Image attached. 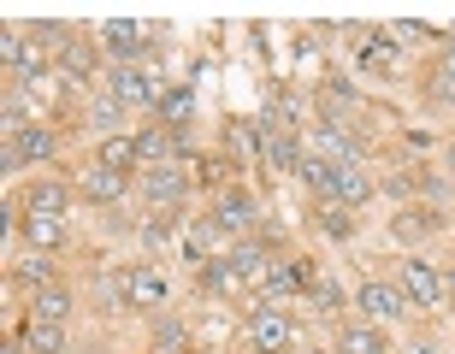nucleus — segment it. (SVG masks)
<instances>
[{
    "mask_svg": "<svg viewBox=\"0 0 455 354\" xmlns=\"http://www.w3.org/2000/svg\"><path fill=\"white\" fill-rule=\"evenodd\" d=\"M243 342H249L254 354H290L296 325H290V313H278V307H254L249 325H243Z\"/></svg>",
    "mask_w": 455,
    "mask_h": 354,
    "instance_id": "1",
    "label": "nucleus"
},
{
    "mask_svg": "<svg viewBox=\"0 0 455 354\" xmlns=\"http://www.w3.org/2000/svg\"><path fill=\"white\" fill-rule=\"evenodd\" d=\"M396 284H403V295L414 307H438L443 302V271L432 266V260H420V254H408L403 266H396Z\"/></svg>",
    "mask_w": 455,
    "mask_h": 354,
    "instance_id": "2",
    "label": "nucleus"
},
{
    "mask_svg": "<svg viewBox=\"0 0 455 354\" xmlns=\"http://www.w3.org/2000/svg\"><path fill=\"white\" fill-rule=\"evenodd\" d=\"M254 219H260V201H254L249 189H231V195H220V201H213V224H220V231H231L236 242L254 231Z\"/></svg>",
    "mask_w": 455,
    "mask_h": 354,
    "instance_id": "3",
    "label": "nucleus"
},
{
    "mask_svg": "<svg viewBox=\"0 0 455 354\" xmlns=\"http://www.w3.org/2000/svg\"><path fill=\"white\" fill-rule=\"evenodd\" d=\"M107 95H113L118 106H160V89H154L136 66H113L107 71Z\"/></svg>",
    "mask_w": 455,
    "mask_h": 354,
    "instance_id": "4",
    "label": "nucleus"
},
{
    "mask_svg": "<svg viewBox=\"0 0 455 354\" xmlns=\"http://www.w3.org/2000/svg\"><path fill=\"white\" fill-rule=\"evenodd\" d=\"M355 307H361L367 319L390 325V319H403L408 295H403V284H361V295H355Z\"/></svg>",
    "mask_w": 455,
    "mask_h": 354,
    "instance_id": "5",
    "label": "nucleus"
},
{
    "mask_svg": "<svg viewBox=\"0 0 455 354\" xmlns=\"http://www.w3.org/2000/svg\"><path fill=\"white\" fill-rule=\"evenodd\" d=\"M24 242H30L36 254H66V248H71V231H66V219L30 213V219H24Z\"/></svg>",
    "mask_w": 455,
    "mask_h": 354,
    "instance_id": "6",
    "label": "nucleus"
},
{
    "mask_svg": "<svg viewBox=\"0 0 455 354\" xmlns=\"http://www.w3.org/2000/svg\"><path fill=\"white\" fill-rule=\"evenodd\" d=\"M225 260H231V266L243 271V284H267V278H272V254L260 248L254 236H243V242H231V248H225Z\"/></svg>",
    "mask_w": 455,
    "mask_h": 354,
    "instance_id": "7",
    "label": "nucleus"
},
{
    "mask_svg": "<svg viewBox=\"0 0 455 354\" xmlns=\"http://www.w3.org/2000/svg\"><path fill=\"white\" fill-rule=\"evenodd\" d=\"M48 153H53V130H42V124H24V130L6 142V160H0V166L12 171L18 160H48Z\"/></svg>",
    "mask_w": 455,
    "mask_h": 354,
    "instance_id": "8",
    "label": "nucleus"
},
{
    "mask_svg": "<svg viewBox=\"0 0 455 354\" xmlns=\"http://www.w3.org/2000/svg\"><path fill=\"white\" fill-rule=\"evenodd\" d=\"M142 195H148L154 207H172V201H184V195H189V177L178 166H154L148 177H142Z\"/></svg>",
    "mask_w": 455,
    "mask_h": 354,
    "instance_id": "9",
    "label": "nucleus"
},
{
    "mask_svg": "<svg viewBox=\"0 0 455 354\" xmlns=\"http://www.w3.org/2000/svg\"><path fill=\"white\" fill-rule=\"evenodd\" d=\"M202 295L231 302V295H249V284H243V271H236L231 260H207V266H202Z\"/></svg>",
    "mask_w": 455,
    "mask_h": 354,
    "instance_id": "10",
    "label": "nucleus"
},
{
    "mask_svg": "<svg viewBox=\"0 0 455 354\" xmlns=\"http://www.w3.org/2000/svg\"><path fill=\"white\" fill-rule=\"evenodd\" d=\"M166 278H160V271L154 266H136L131 271V307H142V313H160V307H166Z\"/></svg>",
    "mask_w": 455,
    "mask_h": 354,
    "instance_id": "11",
    "label": "nucleus"
},
{
    "mask_svg": "<svg viewBox=\"0 0 455 354\" xmlns=\"http://www.w3.org/2000/svg\"><path fill=\"white\" fill-rule=\"evenodd\" d=\"M118 195H124V171H113V166H95L84 171V201H95V207H113Z\"/></svg>",
    "mask_w": 455,
    "mask_h": 354,
    "instance_id": "12",
    "label": "nucleus"
},
{
    "mask_svg": "<svg viewBox=\"0 0 455 354\" xmlns=\"http://www.w3.org/2000/svg\"><path fill=\"white\" fill-rule=\"evenodd\" d=\"M30 319H36V325H66V319H71V289H66V284H48V289H36V302H30Z\"/></svg>",
    "mask_w": 455,
    "mask_h": 354,
    "instance_id": "13",
    "label": "nucleus"
},
{
    "mask_svg": "<svg viewBox=\"0 0 455 354\" xmlns=\"http://www.w3.org/2000/svg\"><path fill=\"white\" fill-rule=\"evenodd\" d=\"M0 53H6V66H12L24 83H48V77H42V59H36V48H30V42H18L12 30L0 35Z\"/></svg>",
    "mask_w": 455,
    "mask_h": 354,
    "instance_id": "14",
    "label": "nucleus"
},
{
    "mask_svg": "<svg viewBox=\"0 0 455 354\" xmlns=\"http://www.w3.org/2000/svg\"><path fill=\"white\" fill-rule=\"evenodd\" d=\"M302 184L314 189L320 201H338V166L320 160V153H307V160H302Z\"/></svg>",
    "mask_w": 455,
    "mask_h": 354,
    "instance_id": "15",
    "label": "nucleus"
},
{
    "mask_svg": "<svg viewBox=\"0 0 455 354\" xmlns=\"http://www.w3.org/2000/svg\"><path fill=\"white\" fill-rule=\"evenodd\" d=\"M343 354H390V342H385V331L379 325H343Z\"/></svg>",
    "mask_w": 455,
    "mask_h": 354,
    "instance_id": "16",
    "label": "nucleus"
},
{
    "mask_svg": "<svg viewBox=\"0 0 455 354\" xmlns=\"http://www.w3.org/2000/svg\"><path fill=\"white\" fill-rule=\"evenodd\" d=\"M267 153H272V166H278V171H302V160H307L302 142H296L290 130H272L267 136Z\"/></svg>",
    "mask_w": 455,
    "mask_h": 354,
    "instance_id": "17",
    "label": "nucleus"
},
{
    "mask_svg": "<svg viewBox=\"0 0 455 354\" xmlns=\"http://www.w3.org/2000/svg\"><path fill=\"white\" fill-rule=\"evenodd\" d=\"M367 201H372V184L355 166H338V207H349V213H355V207H367Z\"/></svg>",
    "mask_w": 455,
    "mask_h": 354,
    "instance_id": "18",
    "label": "nucleus"
},
{
    "mask_svg": "<svg viewBox=\"0 0 455 354\" xmlns=\"http://www.w3.org/2000/svg\"><path fill=\"white\" fill-rule=\"evenodd\" d=\"M136 160H142V166H172V136L166 130H142L136 136Z\"/></svg>",
    "mask_w": 455,
    "mask_h": 354,
    "instance_id": "19",
    "label": "nucleus"
},
{
    "mask_svg": "<svg viewBox=\"0 0 455 354\" xmlns=\"http://www.w3.org/2000/svg\"><path fill=\"white\" fill-rule=\"evenodd\" d=\"M24 349H30V354H60V349H66V325H36V319H30V331H24Z\"/></svg>",
    "mask_w": 455,
    "mask_h": 354,
    "instance_id": "20",
    "label": "nucleus"
},
{
    "mask_svg": "<svg viewBox=\"0 0 455 354\" xmlns=\"http://www.w3.org/2000/svg\"><path fill=\"white\" fill-rule=\"evenodd\" d=\"M24 201H30V213H48V219H66V189H60V184H36L30 195H24Z\"/></svg>",
    "mask_w": 455,
    "mask_h": 354,
    "instance_id": "21",
    "label": "nucleus"
},
{
    "mask_svg": "<svg viewBox=\"0 0 455 354\" xmlns=\"http://www.w3.org/2000/svg\"><path fill=\"white\" fill-rule=\"evenodd\" d=\"M101 166H113V171H124V166H136V136H107L101 142V153H95Z\"/></svg>",
    "mask_w": 455,
    "mask_h": 354,
    "instance_id": "22",
    "label": "nucleus"
},
{
    "mask_svg": "<svg viewBox=\"0 0 455 354\" xmlns=\"http://www.w3.org/2000/svg\"><path fill=\"white\" fill-rule=\"evenodd\" d=\"M0 106H6L0 118H6V142H12V136L24 130V124H30V95H18V89H6V101H0Z\"/></svg>",
    "mask_w": 455,
    "mask_h": 354,
    "instance_id": "23",
    "label": "nucleus"
},
{
    "mask_svg": "<svg viewBox=\"0 0 455 354\" xmlns=\"http://www.w3.org/2000/svg\"><path fill=\"white\" fill-rule=\"evenodd\" d=\"M60 71H71V77H95V53L77 48V42H66V53H60Z\"/></svg>",
    "mask_w": 455,
    "mask_h": 354,
    "instance_id": "24",
    "label": "nucleus"
},
{
    "mask_svg": "<svg viewBox=\"0 0 455 354\" xmlns=\"http://www.w3.org/2000/svg\"><path fill=\"white\" fill-rule=\"evenodd\" d=\"M225 142H231L236 160H254V153H260V130H249V124H231V130H225Z\"/></svg>",
    "mask_w": 455,
    "mask_h": 354,
    "instance_id": "25",
    "label": "nucleus"
},
{
    "mask_svg": "<svg viewBox=\"0 0 455 354\" xmlns=\"http://www.w3.org/2000/svg\"><path fill=\"white\" fill-rule=\"evenodd\" d=\"M154 342H160V354L184 349V325H178V319H154Z\"/></svg>",
    "mask_w": 455,
    "mask_h": 354,
    "instance_id": "26",
    "label": "nucleus"
},
{
    "mask_svg": "<svg viewBox=\"0 0 455 354\" xmlns=\"http://www.w3.org/2000/svg\"><path fill=\"white\" fill-rule=\"evenodd\" d=\"M18 278H24V284H42V289H48V254H30V260H18Z\"/></svg>",
    "mask_w": 455,
    "mask_h": 354,
    "instance_id": "27",
    "label": "nucleus"
},
{
    "mask_svg": "<svg viewBox=\"0 0 455 354\" xmlns=\"http://www.w3.org/2000/svg\"><path fill=\"white\" fill-rule=\"evenodd\" d=\"M361 66H367L372 77H385V71H390V42H372V48L361 53Z\"/></svg>",
    "mask_w": 455,
    "mask_h": 354,
    "instance_id": "28",
    "label": "nucleus"
},
{
    "mask_svg": "<svg viewBox=\"0 0 455 354\" xmlns=\"http://www.w3.org/2000/svg\"><path fill=\"white\" fill-rule=\"evenodd\" d=\"M189 106H196V95H189V89H172V95H166V106H160V113H166L172 124H178V118H189Z\"/></svg>",
    "mask_w": 455,
    "mask_h": 354,
    "instance_id": "29",
    "label": "nucleus"
},
{
    "mask_svg": "<svg viewBox=\"0 0 455 354\" xmlns=\"http://www.w3.org/2000/svg\"><path fill=\"white\" fill-rule=\"evenodd\" d=\"M314 307H325V313H331V307H343V284L320 278V284H314Z\"/></svg>",
    "mask_w": 455,
    "mask_h": 354,
    "instance_id": "30",
    "label": "nucleus"
},
{
    "mask_svg": "<svg viewBox=\"0 0 455 354\" xmlns=\"http://www.w3.org/2000/svg\"><path fill=\"white\" fill-rule=\"evenodd\" d=\"M432 101H450V106H455V71H450V66L432 71Z\"/></svg>",
    "mask_w": 455,
    "mask_h": 354,
    "instance_id": "31",
    "label": "nucleus"
},
{
    "mask_svg": "<svg viewBox=\"0 0 455 354\" xmlns=\"http://www.w3.org/2000/svg\"><path fill=\"white\" fill-rule=\"evenodd\" d=\"M325 231H331V236H349V213H338V207H331V213H325Z\"/></svg>",
    "mask_w": 455,
    "mask_h": 354,
    "instance_id": "32",
    "label": "nucleus"
},
{
    "mask_svg": "<svg viewBox=\"0 0 455 354\" xmlns=\"http://www.w3.org/2000/svg\"><path fill=\"white\" fill-rule=\"evenodd\" d=\"M443 302H455V266L443 271Z\"/></svg>",
    "mask_w": 455,
    "mask_h": 354,
    "instance_id": "33",
    "label": "nucleus"
},
{
    "mask_svg": "<svg viewBox=\"0 0 455 354\" xmlns=\"http://www.w3.org/2000/svg\"><path fill=\"white\" fill-rule=\"evenodd\" d=\"M443 66L455 71V30H450V42H443Z\"/></svg>",
    "mask_w": 455,
    "mask_h": 354,
    "instance_id": "34",
    "label": "nucleus"
},
{
    "mask_svg": "<svg viewBox=\"0 0 455 354\" xmlns=\"http://www.w3.org/2000/svg\"><path fill=\"white\" fill-rule=\"evenodd\" d=\"M408 354H438V349H432V337H420V342H414V349H408Z\"/></svg>",
    "mask_w": 455,
    "mask_h": 354,
    "instance_id": "35",
    "label": "nucleus"
},
{
    "mask_svg": "<svg viewBox=\"0 0 455 354\" xmlns=\"http://www.w3.org/2000/svg\"><path fill=\"white\" fill-rule=\"evenodd\" d=\"M196 354H225V349H213V342H202V349H196Z\"/></svg>",
    "mask_w": 455,
    "mask_h": 354,
    "instance_id": "36",
    "label": "nucleus"
},
{
    "mask_svg": "<svg viewBox=\"0 0 455 354\" xmlns=\"http://www.w3.org/2000/svg\"><path fill=\"white\" fill-rule=\"evenodd\" d=\"M0 354H18V342H6V349H0Z\"/></svg>",
    "mask_w": 455,
    "mask_h": 354,
    "instance_id": "37",
    "label": "nucleus"
},
{
    "mask_svg": "<svg viewBox=\"0 0 455 354\" xmlns=\"http://www.w3.org/2000/svg\"><path fill=\"white\" fill-rule=\"evenodd\" d=\"M307 354H325V349H307Z\"/></svg>",
    "mask_w": 455,
    "mask_h": 354,
    "instance_id": "38",
    "label": "nucleus"
},
{
    "mask_svg": "<svg viewBox=\"0 0 455 354\" xmlns=\"http://www.w3.org/2000/svg\"><path fill=\"white\" fill-rule=\"evenodd\" d=\"M450 160H455V148H450Z\"/></svg>",
    "mask_w": 455,
    "mask_h": 354,
    "instance_id": "39",
    "label": "nucleus"
}]
</instances>
